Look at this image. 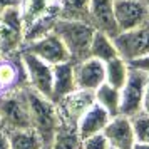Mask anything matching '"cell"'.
I'll use <instances>...</instances> for the list:
<instances>
[{
    "label": "cell",
    "mask_w": 149,
    "mask_h": 149,
    "mask_svg": "<svg viewBox=\"0 0 149 149\" xmlns=\"http://www.w3.org/2000/svg\"><path fill=\"white\" fill-rule=\"evenodd\" d=\"M52 32L65 45L72 62H79L89 57L91 42H92L95 32L91 22L57 17V20L54 22V27H52Z\"/></svg>",
    "instance_id": "6da1fadb"
},
{
    "label": "cell",
    "mask_w": 149,
    "mask_h": 149,
    "mask_svg": "<svg viewBox=\"0 0 149 149\" xmlns=\"http://www.w3.org/2000/svg\"><path fill=\"white\" fill-rule=\"evenodd\" d=\"M27 99H29V112H30V126L32 131L40 137L44 148H49L57 129L61 126V117L57 106L52 99L45 95L37 94L35 91L27 87Z\"/></svg>",
    "instance_id": "7a4b0ae2"
},
{
    "label": "cell",
    "mask_w": 149,
    "mask_h": 149,
    "mask_svg": "<svg viewBox=\"0 0 149 149\" xmlns=\"http://www.w3.org/2000/svg\"><path fill=\"white\" fill-rule=\"evenodd\" d=\"M0 124L7 132L32 129L27 87L10 89L0 95Z\"/></svg>",
    "instance_id": "3957f363"
},
{
    "label": "cell",
    "mask_w": 149,
    "mask_h": 149,
    "mask_svg": "<svg viewBox=\"0 0 149 149\" xmlns=\"http://www.w3.org/2000/svg\"><path fill=\"white\" fill-rule=\"evenodd\" d=\"M25 44V20L22 8H5L0 12V50L3 57L19 54Z\"/></svg>",
    "instance_id": "277c9868"
},
{
    "label": "cell",
    "mask_w": 149,
    "mask_h": 149,
    "mask_svg": "<svg viewBox=\"0 0 149 149\" xmlns=\"http://www.w3.org/2000/svg\"><path fill=\"white\" fill-rule=\"evenodd\" d=\"M20 61L25 69L29 89L35 91L37 94L45 95L50 99L52 94V65L40 61L39 57L32 55L30 52L20 50Z\"/></svg>",
    "instance_id": "5b68a950"
},
{
    "label": "cell",
    "mask_w": 149,
    "mask_h": 149,
    "mask_svg": "<svg viewBox=\"0 0 149 149\" xmlns=\"http://www.w3.org/2000/svg\"><path fill=\"white\" fill-rule=\"evenodd\" d=\"M114 44L119 57L126 62H132L149 54V22L141 27L119 32L114 37Z\"/></svg>",
    "instance_id": "8992f818"
},
{
    "label": "cell",
    "mask_w": 149,
    "mask_h": 149,
    "mask_svg": "<svg viewBox=\"0 0 149 149\" xmlns=\"http://www.w3.org/2000/svg\"><path fill=\"white\" fill-rule=\"evenodd\" d=\"M22 50L30 52L32 55L39 57L40 61L47 62L50 65H57V64L70 61V55H69L65 45L52 30L34 39V40H27L24 44Z\"/></svg>",
    "instance_id": "52a82bcc"
},
{
    "label": "cell",
    "mask_w": 149,
    "mask_h": 149,
    "mask_svg": "<svg viewBox=\"0 0 149 149\" xmlns=\"http://www.w3.org/2000/svg\"><path fill=\"white\" fill-rule=\"evenodd\" d=\"M131 67V65H129ZM148 77L144 72L131 67L126 84L121 87V114L132 117L142 111V97L146 91Z\"/></svg>",
    "instance_id": "ba28073f"
},
{
    "label": "cell",
    "mask_w": 149,
    "mask_h": 149,
    "mask_svg": "<svg viewBox=\"0 0 149 149\" xmlns=\"http://www.w3.org/2000/svg\"><path fill=\"white\" fill-rule=\"evenodd\" d=\"M114 17L119 32L132 30L149 22L146 0H114Z\"/></svg>",
    "instance_id": "9c48e42d"
},
{
    "label": "cell",
    "mask_w": 149,
    "mask_h": 149,
    "mask_svg": "<svg viewBox=\"0 0 149 149\" xmlns=\"http://www.w3.org/2000/svg\"><path fill=\"white\" fill-rule=\"evenodd\" d=\"M92 104H94V92H87V91L77 89L72 94L62 97L61 101L55 102L57 111H59V117H61V124L77 127V122L81 119V116Z\"/></svg>",
    "instance_id": "30bf717a"
},
{
    "label": "cell",
    "mask_w": 149,
    "mask_h": 149,
    "mask_svg": "<svg viewBox=\"0 0 149 149\" xmlns=\"http://www.w3.org/2000/svg\"><path fill=\"white\" fill-rule=\"evenodd\" d=\"M75 86L79 91L94 92L95 89L106 82V65L104 62L94 57H86L74 62Z\"/></svg>",
    "instance_id": "8fae6325"
},
{
    "label": "cell",
    "mask_w": 149,
    "mask_h": 149,
    "mask_svg": "<svg viewBox=\"0 0 149 149\" xmlns=\"http://www.w3.org/2000/svg\"><path fill=\"white\" fill-rule=\"evenodd\" d=\"M102 134L106 136L109 146L112 149H132L136 144V136L132 129L131 117L127 116H112Z\"/></svg>",
    "instance_id": "7c38bea8"
},
{
    "label": "cell",
    "mask_w": 149,
    "mask_h": 149,
    "mask_svg": "<svg viewBox=\"0 0 149 149\" xmlns=\"http://www.w3.org/2000/svg\"><path fill=\"white\" fill-rule=\"evenodd\" d=\"M89 22L95 30L116 37L119 29L114 17V0H91L89 5Z\"/></svg>",
    "instance_id": "4fadbf2b"
},
{
    "label": "cell",
    "mask_w": 149,
    "mask_h": 149,
    "mask_svg": "<svg viewBox=\"0 0 149 149\" xmlns=\"http://www.w3.org/2000/svg\"><path fill=\"white\" fill-rule=\"evenodd\" d=\"M74 91H77L74 62L67 61L62 62V64H57V65H52V94H50V99L57 102L62 97L72 94Z\"/></svg>",
    "instance_id": "5bb4252c"
},
{
    "label": "cell",
    "mask_w": 149,
    "mask_h": 149,
    "mask_svg": "<svg viewBox=\"0 0 149 149\" xmlns=\"http://www.w3.org/2000/svg\"><path fill=\"white\" fill-rule=\"evenodd\" d=\"M0 84L3 91L29 87L25 69L20 61V54L8 55L0 61Z\"/></svg>",
    "instance_id": "9a60e30c"
},
{
    "label": "cell",
    "mask_w": 149,
    "mask_h": 149,
    "mask_svg": "<svg viewBox=\"0 0 149 149\" xmlns=\"http://www.w3.org/2000/svg\"><path fill=\"white\" fill-rule=\"evenodd\" d=\"M111 116L106 109H102L99 104H92L91 107L81 116V119L77 122V134L81 139H86L89 136L99 134L104 131V127L107 126Z\"/></svg>",
    "instance_id": "2e32d148"
},
{
    "label": "cell",
    "mask_w": 149,
    "mask_h": 149,
    "mask_svg": "<svg viewBox=\"0 0 149 149\" xmlns=\"http://www.w3.org/2000/svg\"><path fill=\"white\" fill-rule=\"evenodd\" d=\"M89 57L99 59L104 64L112 61L114 57H119L116 44H114V37L104 34L101 30H95L92 42H91V49H89Z\"/></svg>",
    "instance_id": "e0dca14e"
},
{
    "label": "cell",
    "mask_w": 149,
    "mask_h": 149,
    "mask_svg": "<svg viewBox=\"0 0 149 149\" xmlns=\"http://www.w3.org/2000/svg\"><path fill=\"white\" fill-rule=\"evenodd\" d=\"M94 102L106 109L111 117L121 114V91L109 86L107 82H104L94 91Z\"/></svg>",
    "instance_id": "ac0fdd59"
},
{
    "label": "cell",
    "mask_w": 149,
    "mask_h": 149,
    "mask_svg": "<svg viewBox=\"0 0 149 149\" xmlns=\"http://www.w3.org/2000/svg\"><path fill=\"white\" fill-rule=\"evenodd\" d=\"M91 0H55L57 15L61 19H75L89 22Z\"/></svg>",
    "instance_id": "d6986e66"
},
{
    "label": "cell",
    "mask_w": 149,
    "mask_h": 149,
    "mask_svg": "<svg viewBox=\"0 0 149 149\" xmlns=\"http://www.w3.org/2000/svg\"><path fill=\"white\" fill-rule=\"evenodd\" d=\"M106 65V82L112 87L119 89L126 84L129 75V62H126L122 57H114L112 61L104 64Z\"/></svg>",
    "instance_id": "ffe728a7"
},
{
    "label": "cell",
    "mask_w": 149,
    "mask_h": 149,
    "mask_svg": "<svg viewBox=\"0 0 149 149\" xmlns=\"http://www.w3.org/2000/svg\"><path fill=\"white\" fill-rule=\"evenodd\" d=\"M49 149H82V139L79 137L75 127L61 124Z\"/></svg>",
    "instance_id": "44dd1931"
},
{
    "label": "cell",
    "mask_w": 149,
    "mask_h": 149,
    "mask_svg": "<svg viewBox=\"0 0 149 149\" xmlns=\"http://www.w3.org/2000/svg\"><path fill=\"white\" fill-rule=\"evenodd\" d=\"M8 141H10V149H44L40 137L32 129L10 131Z\"/></svg>",
    "instance_id": "7402d4cb"
},
{
    "label": "cell",
    "mask_w": 149,
    "mask_h": 149,
    "mask_svg": "<svg viewBox=\"0 0 149 149\" xmlns=\"http://www.w3.org/2000/svg\"><path fill=\"white\" fill-rule=\"evenodd\" d=\"M132 129H134L136 142H148L149 144V116L146 112H139L131 117Z\"/></svg>",
    "instance_id": "603a6c76"
},
{
    "label": "cell",
    "mask_w": 149,
    "mask_h": 149,
    "mask_svg": "<svg viewBox=\"0 0 149 149\" xmlns=\"http://www.w3.org/2000/svg\"><path fill=\"white\" fill-rule=\"evenodd\" d=\"M82 149H111L106 136L99 132V134L89 136L86 139H82Z\"/></svg>",
    "instance_id": "cb8c5ba5"
},
{
    "label": "cell",
    "mask_w": 149,
    "mask_h": 149,
    "mask_svg": "<svg viewBox=\"0 0 149 149\" xmlns=\"http://www.w3.org/2000/svg\"><path fill=\"white\" fill-rule=\"evenodd\" d=\"M129 65L137 69V70H141V72H144L146 75H149V54L141 57V59H136V61L129 62Z\"/></svg>",
    "instance_id": "d4e9b609"
},
{
    "label": "cell",
    "mask_w": 149,
    "mask_h": 149,
    "mask_svg": "<svg viewBox=\"0 0 149 149\" xmlns=\"http://www.w3.org/2000/svg\"><path fill=\"white\" fill-rule=\"evenodd\" d=\"M24 2L25 0H0V12L5 10V8H22L24 7Z\"/></svg>",
    "instance_id": "484cf974"
},
{
    "label": "cell",
    "mask_w": 149,
    "mask_h": 149,
    "mask_svg": "<svg viewBox=\"0 0 149 149\" xmlns=\"http://www.w3.org/2000/svg\"><path fill=\"white\" fill-rule=\"evenodd\" d=\"M0 149H10V141H8V132L0 127Z\"/></svg>",
    "instance_id": "4316f807"
},
{
    "label": "cell",
    "mask_w": 149,
    "mask_h": 149,
    "mask_svg": "<svg viewBox=\"0 0 149 149\" xmlns=\"http://www.w3.org/2000/svg\"><path fill=\"white\" fill-rule=\"evenodd\" d=\"M142 112L149 116V77L146 82V91H144V97H142Z\"/></svg>",
    "instance_id": "83f0119b"
},
{
    "label": "cell",
    "mask_w": 149,
    "mask_h": 149,
    "mask_svg": "<svg viewBox=\"0 0 149 149\" xmlns=\"http://www.w3.org/2000/svg\"><path fill=\"white\" fill-rule=\"evenodd\" d=\"M132 149H149V144L148 142H136Z\"/></svg>",
    "instance_id": "f1b7e54d"
},
{
    "label": "cell",
    "mask_w": 149,
    "mask_h": 149,
    "mask_svg": "<svg viewBox=\"0 0 149 149\" xmlns=\"http://www.w3.org/2000/svg\"><path fill=\"white\" fill-rule=\"evenodd\" d=\"M3 92H5V91H3V87H2V84H0V95L3 94Z\"/></svg>",
    "instance_id": "f546056e"
},
{
    "label": "cell",
    "mask_w": 149,
    "mask_h": 149,
    "mask_svg": "<svg viewBox=\"0 0 149 149\" xmlns=\"http://www.w3.org/2000/svg\"><path fill=\"white\" fill-rule=\"evenodd\" d=\"M2 59H3V54H2V50H0V61H2Z\"/></svg>",
    "instance_id": "4dcf8cb0"
},
{
    "label": "cell",
    "mask_w": 149,
    "mask_h": 149,
    "mask_svg": "<svg viewBox=\"0 0 149 149\" xmlns=\"http://www.w3.org/2000/svg\"><path fill=\"white\" fill-rule=\"evenodd\" d=\"M146 2H148V5H149V0H146Z\"/></svg>",
    "instance_id": "1f68e13d"
},
{
    "label": "cell",
    "mask_w": 149,
    "mask_h": 149,
    "mask_svg": "<svg viewBox=\"0 0 149 149\" xmlns=\"http://www.w3.org/2000/svg\"><path fill=\"white\" fill-rule=\"evenodd\" d=\"M44 149H49V148H44Z\"/></svg>",
    "instance_id": "d6a6232c"
},
{
    "label": "cell",
    "mask_w": 149,
    "mask_h": 149,
    "mask_svg": "<svg viewBox=\"0 0 149 149\" xmlns=\"http://www.w3.org/2000/svg\"><path fill=\"white\" fill-rule=\"evenodd\" d=\"M0 127H2V124H0Z\"/></svg>",
    "instance_id": "836d02e7"
},
{
    "label": "cell",
    "mask_w": 149,
    "mask_h": 149,
    "mask_svg": "<svg viewBox=\"0 0 149 149\" xmlns=\"http://www.w3.org/2000/svg\"><path fill=\"white\" fill-rule=\"evenodd\" d=\"M111 149H112V148H111Z\"/></svg>",
    "instance_id": "e575fe53"
}]
</instances>
